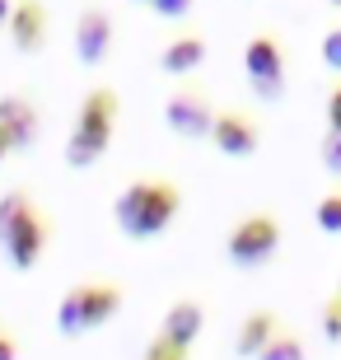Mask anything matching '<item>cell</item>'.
Returning a JSON list of instances; mask_svg holds the SVG:
<instances>
[{
    "label": "cell",
    "mask_w": 341,
    "mask_h": 360,
    "mask_svg": "<svg viewBox=\"0 0 341 360\" xmlns=\"http://www.w3.org/2000/svg\"><path fill=\"white\" fill-rule=\"evenodd\" d=\"M314 220H318V229H323V234H341V187H332L328 197L318 201Z\"/></svg>",
    "instance_id": "cell-17"
},
{
    "label": "cell",
    "mask_w": 341,
    "mask_h": 360,
    "mask_svg": "<svg viewBox=\"0 0 341 360\" xmlns=\"http://www.w3.org/2000/svg\"><path fill=\"white\" fill-rule=\"evenodd\" d=\"M318 155H323V169H328L332 178H341V131H328V136H323Z\"/></svg>",
    "instance_id": "cell-18"
},
{
    "label": "cell",
    "mask_w": 341,
    "mask_h": 360,
    "mask_svg": "<svg viewBox=\"0 0 341 360\" xmlns=\"http://www.w3.org/2000/svg\"><path fill=\"white\" fill-rule=\"evenodd\" d=\"M136 5H150V0H136Z\"/></svg>",
    "instance_id": "cell-28"
},
{
    "label": "cell",
    "mask_w": 341,
    "mask_h": 360,
    "mask_svg": "<svg viewBox=\"0 0 341 360\" xmlns=\"http://www.w3.org/2000/svg\"><path fill=\"white\" fill-rule=\"evenodd\" d=\"M164 127L183 141H210V127H215V108L201 89H173L169 103H164Z\"/></svg>",
    "instance_id": "cell-7"
},
{
    "label": "cell",
    "mask_w": 341,
    "mask_h": 360,
    "mask_svg": "<svg viewBox=\"0 0 341 360\" xmlns=\"http://www.w3.org/2000/svg\"><path fill=\"white\" fill-rule=\"evenodd\" d=\"M28 206H33V197H28L24 187H10V192L0 197V243H5V234L19 225V215H24Z\"/></svg>",
    "instance_id": "cell-15"
},
{
    "label": "cell",
    "mask_w": 341,
    "mask_h": 360,
    "mask_svg": "<svg viewBox=\"0 0 341 360\" xmlns=\"http://www.w3.org/2000/svg\"><path fill=\"white\" fill-rule=\"evenodd\" d=\"M276 253H281V220H276V215H266V211L243 215V220L229 229V239H224V257H229L238 271L266 267Z\"/></svg>",
    "instance_id": "cell-4"
},
{
    "label": "cell",
    "mask_w": 341,
    "mask_h": 360,
    "mask_svg": "<svg viewBox=\"0 0 341 360\" xmlns=\"http://www.w3.org/2000/svg\"><path fill=\"white\" fill-rule=\"evenodd\" d=\"M276 333H281V319H276L271 309H257V314H248V319H243V328H238V347H234V351H238L243 360H257V351H262Z\"/></svg>",
    "instance_id": "cell-14"
},
{
    "label": "cell",
    "mask_w": 341,
    "mask_h": 360,
    "mask_svg": "<svg viewBox=\"0 0 341 360\" xmlns=\"http://www.w3.org/2000/svg\"><path fill=\"white\" fill-rule=\"evenodd\" d=\"M257 360H304V342L295 333H276L271 342L257 351Z\"/></svg>",
    "instance_id": "cell-16"
},
{
    "label": "cell",
    "mask_w": 341,
    "mask_h": 360,
    "mask_svg": "<svg viewBox=\"0 0 341 360\" xmlns=\"http://www.w3.org/2000/svg\"><path fill=\"white\" fill-rule=\"evenodd\" d=\"M108 52H112V19H108V10H98V5L79 10V19H75V61L79 66H103Z\"/></svg>",
    "instance_id": "cell-8"
},
{
    "label": "cell",
    "mask_w": 341,
    "mask_h": 360,
    "mask_svg": "<svg viewBox=\"0 0 341 360\" xmlns=\"http://www.w3.org/2000/svg\"><path fill=\"white\" fill-rule=\"evenodd\" d=\"M332 5H341V0H332Z\"/></svg>",
    "instance_id": "cell-29"
},
{
    "label": "cell",
    "mask_w": 341,
    "mask_h": 360,
    "mask_svg": "<svg viewBox=\"0 0 341 360\" xmlns=\"http://www.w3.org/2000/svg\"><path fill=\"white\" fill-rule=\"evenodd\" d=\"M210 146L229 155V160H248L262 146V131L248 112H215V127H210Z\"/></svg>",
    "instance_id": "cell-9"
},
{
    "label": "cell",
    "mask_w": 341,
    "mask_h": 360,
    "mask_svg": "<svg viewBox=\"0 0 341 360\" xmlns=\"http://www.w3.org/2000/svg\"><path fill=\"white\" fill-rule=\"evenodd\" d=\"M337 300H341V281H337Z\"/></svg>",
    "instance_id": "cell-27"
},
{
    "label": "cell",
    "mask_w": 341,
    "mask_h": 360,
    "mask_svg": "<svg viewBox=\"0 0 341 360\" xmlns=\"http://www.w3.org/2000/svg\"><path fill=\"white\" fill-rule=\"evenodd\" d=\"M10 160V146H5V136H0V164Z\"/></svg>",
    "instance_id": "cell-26"
},
{
    "label": "cell",
    "mask_w": 341,
    "mask_h": 360,
    "mask_svg": "<svg viewBox=\"0 0 341 360\" xmlns=\"http://www.w3.org/2000/svg\"><path fill=\"white\" fill-rule=\"evenodd\" d=\"M0 136H5L10 150H28L38 141V108L19 94H5L0 98Z\"/></svg>",
    "instance_id": "cell-11"
},
{
    "label": "cell",
    "mask_w": 341,
    "mask_h": 360,
    "mask_svg": "<svg viewBox=\"0 0 341 360\" xmlns=\"http://www.w3.org/2000/svg\"><path fill=\"white\" fill-rule=\"evenodd\" d=\"M10 42H14V52H24L33 56L47 42V10H42V0H14V10H10Z\"/></svg>",
    "instance_id": "cell-10"
},
{
    "label": "cell",
    "mask_w": 341,
    "mask_h": 360,
    "mask_svg": "<svg viewBox=\"0 0 341 360\" xmlns=\"http://www.w3.org/2000/svg\"><path fill=\"white\" fill-rule=\"evenodd\" d=\"M47 243H52V225H47V215H42L38 206H28V211L19 215V225L5 234L0 253L10 257L14 271H33L42 262V253H47Z\"/></svg>",
    "instance_id": "cell-6"
},
{
    "label": "cell",
    "mask_w": 341,
    "mask_h": 360,
    "mask_svg": "<svg viewBox=\"0 0 341 360\" xmlns=\"http://www.w3.org/2000/svg\"><path fill=\"white\" fill-rule=\"evenodd\" d=\"M243 70H248V80H252V94L266 98V103H276V98L285 94V47H281V38H276V33L248 38V47H243Z\"/></svg>",
    "instance_id": "cell-5"
},
{
    "label": "cell",
    "mask_w": 341,
    "mask_h": 360,
    "mask_svg": "<svg viewBox=\"0 0 341 360\" xmlns=\"http://www.w3.org/2000/svg\"><path fill=\"white\" fill-rule=\"evenodd\" d=\"M141 360H187V351H183V347H173L169 337H159V333H155V342L145 347Z\"/></svg>",
    "instance_id": "cell-20"
},
{
    "label": "cell",
    "mask_w": 341,
    "mask_h": 360,
    "mask_svg": "<svg viewBox=\"0 0 341 360\" xmlns=\"http://www.w3.org/2000/svg\"><path fill=\"white\" fill-rule=\"evenodd\" d=\"M150 5H155V14H159V19H173V24L192 14V0H150Z\"/></svg>",
    "instance_id": "cell-22"
},
{
    "label": "cell",
    "mask_w": 341,
    "mask_h": 360,
    "mask_svg": "<svg viewBox=\"0 0 341 360\" xmlns=\"http://www.w3.org/2000/svg\"><path fill=\"white\" fill-rule=\"evenodd\" d=\"M201 328H206V309L197 304V300H178V304H169V314H164V323H159V337H169L173 347L192 351L197 347Z\"/></svg>",
    "instance_id": "cell-12"
},
{
    "label": "cell",
    "mask_w": 341,
    "mask_h": 360,
    "mask_svg": "<svg viewBox=\"0 0 341 360\" xmlns=\"http://www.w3.org/2000/svg\"><path fill=\"white\" fill-rule=\"evenodd\" d=\"M201 61H206V38L201 33H183V38H173L159 52V70L164 75H192V70H201Z\"/></svg>",
    "instance_id": "cell-13"
},
{
    "label": "cell",
    "mask_w": 341,
    "mask_h": 360,
    "mask_svg": "<svg viewBox=\"0 0 341 360\" xmlns=\"http://www.w3.org/2000/svg\"><path fill=\"white\" fill-rule=\"evenodd\" d=\"M323 337H328V342H341V300L337 295L323 304Z\"/></svg>",
    "instance_id": "cell-21"
},
{
    "label": "cell",
    "mask_w": 341,
    "mask_h": 360,
    "mask_svg": "<svg viewBox=\"0 0 341 360\" xmlns=\"http://www.w3.org/2000/svg\"><path fill=\"white\" fill-rule=\"evenodd\" d=\"M183 211V192L169 178H136L131 187H122L112 201V220L131 243H150L178 220Z\"/></svg>",
    "instance_id": "cell-1"
},
{
    "label": "cell",
    "mask_w": 341,
    "mask_h": 360,
    "mask_svg": "<svg viewBox=\"0 0 341 360\" xmlns=\"http://www.w3.org/2000/svg\"><path fill=\"white\" fill-rule=\"evenodd\" d=\"M328 131H341V84L328 94Z\"/></svg>",
    "instance_id": "cell-23"
},
{
    "label": "cell",
    "mask_w": 341,
    "mask_h": 360,
    "mask_svg": "<svg viewBox=\"0 0 341 360\" xmlns=\"http://www.w3.org/2000/svg\"><path fill=\"white\" fill-rule=\"evenodd\" d=\"M112 131H117V94L89 89L79 98L75 127L66 136V164L70 169H94L108 155V146H112Z\"/></svg>",
    "instance_id": "cell-2"
},
{
    "label": "cell",
    "mask_w": 341,
    "mask_h": 360,
    "mask_svg": "<svg viewBox=\"0 0 341 360\" xmlns=\"http://www.w3.org/2000/svg\"><path fill=\"white\" fill-rule=\"evenodd\" d=\"M122 309V285L112 281H84V285H70L56 304V333L61 337H84L98 333L103 323L117 319Z\"/></svg>",
    "instance_id": "cell-3"
},
{
    "label": "cell",
    "mask_w": 341,
    "mask_h": 360,
    "mask_svg": "<svg viewBox=\"0 0 341 360\" xmlns=\"http://www.w3.org/2000/svg\"><path fill=\"white\" fill-rule=\"evenodd\" d=\"M0 360H19V337L0 333Z\"/></svg>",
    "instance_id": "cell-24"
},
{
    "label": "cell",
    "mask_w": 341,
    "mask_h": 360,
    "mask_svg": "<svg viewBox=\"0 0 341 360\" xmlns=\"http://www.w3.org/2000/svg\"><path fill=\"white\" fill-rule=\"evenodd\" d=\"M10 10H14V0H0V28L10 24Z\"/></svg>",
    "instance_id": "cell-25"
},
{
    "label": "cell",
    "mask_w": 341,
    "mask_h": 360,
    "mask_svg": "<svg viewBox=\"0 0 341 360\" xmlns=\"http://www.w3.org/2000/svg\"><path fill=\"white\" fill-rule=\"evenodd\" d=\"M323 66H328V70H337V75H341V24L323 33Z\"/></svg>",
    "instance_id": "cell-19"
}]
</instances>
